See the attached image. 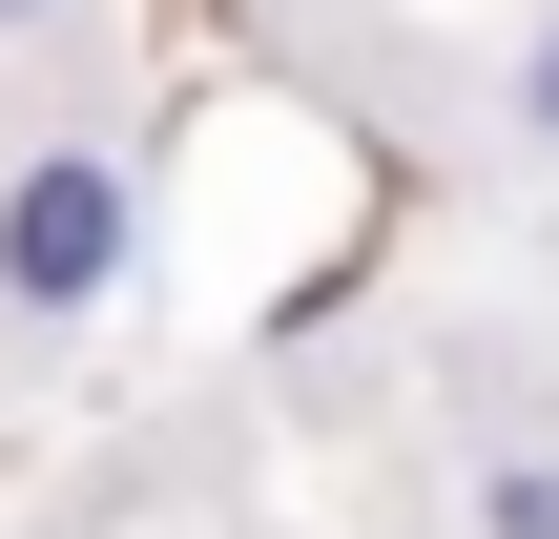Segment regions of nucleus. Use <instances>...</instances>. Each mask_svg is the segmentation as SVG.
<instances>
[{"label": "nucleus", "instance_id": "nucleus-2", "mask_svg": "<svg viewBox=\"0 0 559 539\" xmlns=\"http://www.w3.org/2000/svg\"><path fill=\"white\" fill-rule=\"evenodd\" d=\"M477 539H559V457H498L477 478Z\"/></svg>", "mask_w": 559, "mask_h": 539}, {"label": "nucleus", "instance_id": "nucleus-3", "mask_svg": "<svg viewBox=\"0 0 559 539\" xmlns=\"http://www.w3.org/2000/svg\"><path fill=\"white\" fill-rule=\"evenodd\" d=\"M519 145H559V21L519 42Z\"/></svg>", "mask_w": 559, "mask_h": 539}, {"label": "nucleus", "instance_id": "nucleus-4", "mask_svg": "<svg viewBox=\"0 0 559 539\" xmlns=\"http://www.w3.org/2000/svg\"><path fill=\"white\" fill-rule=\"evenodd\" d=\"M41 21H83V0H0V42H41Z\"/></svg>", "mask_w": 559, "mask_h": 539}, {"label": "nucleus", "instance_id": "nucleus-1", "mask_svg": "<svg viewBox=\"0 0 559 539\" xmlns=\"http://www.w3.org/2000/svg\"><path fill=\"white\" fill-rule=\"evenodd\" d=\"M124 249H145L124 145H21V187H0V312H104Z\"/></svg>", "mask_w": 559, "mask_h": 539}]
</instances>
